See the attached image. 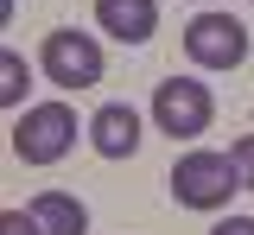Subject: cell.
<instances>
[{
    "label": "cell",
    "mask_w": 254,
    "mask_h": 235,
    "mask_svg": "<svg viewBox=\"0 0 254 235\" xmlns=\"http://www.w3.org/2000/svg\"><path fill=\"white\" fill-rule=\"evenodd\" d=\"M235 191H248V184H242V166H235L229 153L190 146L185 159L172 166V197L185 203V210H229Z\"/></svg>",
    "instance_id": "6da1fadb"
},
{
    "label": "cell",
    "mask_w": 254,
    "mask_h": 235,
    "mask_svg": "<svg viewBox=\"0 0 254 235\" xmlns=\"http://www.w3.org/2000/svg\"><path fill=\"white\" fill-rule=\"evenodd\" d=\"M76 134H89V127H76V108H70V102H32L26 115L13 121V159H26V166H58L64 153L76 146Z\"/></svg>",
    "instance_id": "7a4b0ae2"
},
{
    "label": "cell",
    "mask_w": 254,
    "mask_h": 235,
    "mask_svg": "<svg viewBox=\"0 0 254 235\" xmlns=\"http://www.w3.org/2000/svg\"><path fill=\"white\" fill-rule=\"evenodd\" d=\"M38 70H45V83H58V89H95L102 70H108V58H102L95 32L58 26V32H45V45H38Z\"/></svg>",
    "instance_id": "3957f363"
},
{
    "label": "cell",
    "mask_w": 254,
    "mask_h": 235,
    "mask_svg": "<svg viewBox=\"0 0 254 235\" xmlns=\"http://www.w3.org/2000/svg\"><path fill=\"white\" fill-rule=\"evenodd\" d=\"M210 121H216V96H210V83H197V76H165L153 89V127L172 140H197L210 134Z\"/></svg>",
    "instance_id": "277c9868"
},
{
    "label": "cell",
    "mask_w": 254,
    "mask_h": 235,
    "mask_svg": "<svg viewBox=\"0 0 254 235\" xmlns=\"http://www.w3.org/2000/svg\"><path fill=\"white\" fill-rule=\"evenodd\" d=\"M185 58L197 70H235L248 64V26L235 13H197L185 26Z\"/></svg>",
    "instance_id": "5b68a950"
},
{
    "label": "cell",
    "mask_w": 254,
    "mask_h": 235,
    "mask_svg": "<svg viewBox=\"0 0 254 235\" xmlns=\"http://www.w3.org/2000/svg\"><path fill=\"white\" fill-rule=\"evenodd\" d=\"M89 146L102 159H133L140 153V108L133 102H102L89 115Z\"/></svg>",
    "instance_id": "8992f818"
},
{
    "label": "cell",
    "mask_w": 254,
    "mask_h": 235,
    "mask_svg": "<svg viewBox=\"0 0 254 235\" xmlns=\"http://www.w3.org/2000/svg\"><path fill=\"white\" fill-rule=\"evenodd\" d=\"M95 26L121 45H146L159 32V0H95Z\"/></svg>",
    "instance_id": "52a82bcc"
},
{
    "label": "cell",
    "mask_w": 254,
    "mask_h": 235,
    "mask_svg": "<svg viewBox=\"0 0 254 235\" xmlns=\"http://www.w3.org/2000/svg\"><path fill=\"white\" fill-rule=\"evenodd\" d=\"M32 216L45 235H89V210L70 197V191H38L32 197Z\"/></svg>",
    "instance_id": "ba28073f"
},
{
    "label": "cell",
    "mask_w": 254,
    "mask_h": 235,
    "mask_svg": "<svg viewBox=\"0 0 254 235\" xmlns=\"http://www.w3.org/2000/svg\"><path fill=\"white\" fill-rule=\"evenodd\" d=\"M26 83H32V70L19 51H0V108H19L26 102Z\"/></svg>",
    "instance_id": "9c48e42d"
},
{
    "label": "cell",
    "mask_w": 254,
    "mask_h": 235,
    "mask_svg": "<svg viewBox=\"0 0 254 235\" xmlns=\"http://www.w3.org/2000/svg\"><path fill=\"white\" fill-rule=\"evenodd\" d=\"M0 235H45V229H38L32 210H6V216H0Z\"/></svg>",
    "instance_id": "30bf717a"
},
{
    "label": "cell",
    "mask_w": 254,
    "mask_h": 235,
    "mask_svg": "<svg viewBox=\"0 0 254 235\" xmlns=\"http://www.w3.org/2000/svg\"><path fill=\"white\" fill-rule=\"evenodd\" d=\"M229 159L242 166V184L254 191V134H242V140H235V146H229Z\"/></svg>",
    "instance_id": "8fae6325"
},
{
    "label": "cell",
    "mask_w": 254,
    "mask_h": 235,
    "mask_svg": "<svg viewBox=\"0 0 254 235\" xmlns=\"http://www.w3.org/2000/svg\"><path fill=\"white\" fill-rule=\"evenodd\" d=\"M210 235H254V216H222Z\"/></svg>",
    "instance_id": "7c38bea8"
}]
</instances>
